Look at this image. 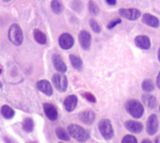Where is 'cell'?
Here are the masks:
<instances>
[{
  "mask_svg": "<svg viewBox=\"0 0 160 143\" xmlns=\"http://www.w3.org/2000/svg\"><path fill=\"white\" fill-rule=\"evenodd\" d=\"M34 38L35 40L38 43V44H41V45H44L47 41V38H46V36L44 33H42L40 30L38 29H36L34 30Z\"/></svg>",
  "mask_w": 160,
  "mask_h": 143,
  "instance_id": "obj_20",
  "label": "cell"
},
{
  "mask_svg": "<svg viewBox=\"0 0 160 143\" xmlns=\"http://www.w3.org/2000/svg\"><path fill=\"white\" fill-rule=\"evenodd\" d=\"M88 8H89V11L92 13V14H95V15H97L98 13V11H99V9H98V7L97 6V4L93 1V0H91V1H89V4H88Z\"/></svg>",
  "mask_w": 160,
  "mask_h": 143,
  "instance_id": "obj_26",
  "label": "cell"
},
{
  "mask_svg": "<svg viewBox=\"0 0 160 143\" xmlns=\"http://www.w3.org/2000/svg\"><path fill=\"white\" fill-rule=\"evenodd\" d=\"M78 104V97L74 95H70L68 96H67L64 100V107L65 110L68 112L73 111Z\"/></svg>",
  "mask_w": 160,
  "mask_h": 143,
  "instance_id": "obj_14",
  "label": "cell"
},
{
  "mask_svg": "<svg viewBox=\"0 0 160 143\" xmlns=\"http://www.w3.org/2000/svg\"><path fill=\"white\" fill-rule=\"evenodd\" d=\"M157 85L158 87V89H160V72L158 75V78H157Z\"/></svg>",
  "mask_w": 160,
  "mask_h": 143,
  "instance_id": "obj_32",
  "label": "cell"
},
{
  "mask_svg": "<svg viewBox=\"0 0 160 143\" xmlns=\"http://www.w3.org/2000/svg\"><path fill=\"white\" fill-rule=\"evenodd\" d=\"M59 143H63V142H59Z\"/></svg>",
  "mask_w": 160,
  "mask_h": 143,
  "instance_id": "obj_39",
  "label": "cell"
},
{
  "mask_svg": "<svg viewBox=\"0 0 160 143\" xmlns=\"http://www.w3.org/2000/svg\"><path fill=\"white\" fill-rule=\"evenodd\" d=\"M8 39L15 46H20L23 41V35L19 24L14 23L8 30Z\"/></svg>",
  "mask_w": 160,
  "mask_h": 143,
  "instance_id": "obj_3",
  "label": "cell"
},
{
  "mask_svg": "<svg viewBox=\"0 0 160 143\" xmlns=\"http://www.w3.org/2000/svg\"><path fill=\"white\" fill-rule=\"evenodd\" d=\"M142 90L145 92V93H151L154 91L155 89V84L153 82L152 80L150 79H147V80H144L142 83Z\"/></svg>",
  "mask_w": 160,
  "mask_h": 143,
  "instance_id": "obj_21",
  "label": "cell"
},
{
  "mask_svg": "<svg viewBox=\"0 0 160 143\" xmlns=\"http://www.w3.org/2000/svg\"><path fill=\"white\" fill-rule=\"evenodd\" d=\"M44 112L47 116V118L50 121H56L58 118V111L57 109L51 103H45L43 105Z\"/></svg>",
  "mask_w": 160,
  "mask_h": 143,
  "instance_id": "obj_10",
  "label": "cell"
},
{
  "mask_svg": "<svg viewBox=\"0 0 160 143\" xmlns=\"http://www.w3.org/2000/svg\"><path fill=\"white\" fill-rule=\"evenodd\" d=\"M125 127L131 133H135V134H140L142 129H143V126L142 123L138 122V121H134V120H128L125 123Z\"/></svg>",
  "mask_w": 160,
  "mask_h": 143,
  "instance_id": "obj_11",
  "label": "cell"
},
{
  "mask_svg": "<svg viewBox=\"0 0 160 143\" xmlns=\"http://www.w3.org/2000/svg\"><path fill=\"white\" fill-rule=\"evenodd\" d=\"M121 143H138L137 139L132 135H127L123 138Z\"/></svg>",
  "mask_w": 160,
  "mask_h": 143,
  "instance_id": "obj_29",
  "label": "cell"
},
{
  "mask_svg": "<svg viewBox=\"0 0 160 143\" xmlns=\"http://www.w3.org/2000/svg\"><path fill=\"white\" fill-rule=\"evenodd\" d=\"M82 95L89 102H91V103H97V99H96V97H95V96L93 94H91L89 92H85V93H82Z\"/></svg>",
  "mask_w": 160,
  "mask_h": 143,
  "instance_id": "obj_28",
  "label": "cell"
},
{
  "mask_svg": "<svg viewBox=\"0 0 160 143\" xmlns=\"http://www.w3.org/2000/svg\"><path fill=\"white\" fill-rule=\"evenodd\" d=\"M98 129H99L101 136L106 141H110L111 139H112V137L114 135V131H113L112 123L109 119L100 120L98 123Z\"/></svg>",
  "mask_w": 160,
  "mask_h": 143,
  "instance_id": "obj_4",
  "label": "cell"
},
{
  "mask_svg": "<svg viewBox=\"0 0 160 143\" xmlns=\"http://www.w3.org/2000/svg\"><path fill=\"white\" fill-rule=\"evenodd\" d=\"M121 22V20L120 19H114V20H112V21H111L110 22H109V24H108V28L109 29H112V28H113L114 26H116L117 24H119Z\"/></svg>",
  "mask_w": 160,
  "mask_h": 143,
  "instance_id": "obj_30",
  "label": "cell"
},
{
  "mask_svg": "<svg viewBox=\"0 0 160 143\" xmlns=\"http://www.w3.org/2000/svg\"><path fill=\"white\" fill-rule=\"evenodd\" d=\"M79 42H80L81 47L83 50H85V51L89 50L91 47V42H92V37H91L90 33L85 30L81 31L79 34Z\"/></svg>",
  "mask_w": 160,
  "mask_h": 143,
  "instance_id": "obj_9",
  "label": "cell"
},
{
  "mask_svg": "<svg viewBox=\"0 0 160 143\" xmlns=\"http://www.w3.org/2000/svg\"><path fill=\"white\" fill-rule=\"evenodd\" d=\"M55 133H56V136H57V138H58L59 140L65 141H69V135H68V133H67V132L65 131V129L59 127V128L56 129Z\"/></svg>",
  "mask_w": 160,
  "mask_h": 143,
  "instance_id": "obj_25",
  "label": "cell"
},
{
  "mask_svg": "<svg viewBox=\"0 0 160 143\" xmlns=\"http://www.w3.org/2000/svg\"><path fill=\"white\" fill-rule=\"evenodd\" d=\"M37 88L38 89V91H40L41 93H43L44 95L51 96L53 94V90L52 87V84L46 81V80H41L37 83Z\"/></svg>",
  "mask_w": 160,
  "mask_h": 143,
  "instance_id": "obj_13",
  "label": "cell"
},
{
  "mask_svg": "<svg viewBox=\"0 0 160 143\" xmlns=\"http://www.w3.org/2000/svg\"><path fill=\"white\" fill-rule=\"evenodd\" d=\"M126 110H127L128 113L130 114V116H132L133 118H136V119L142 118V116L144 113L143 105L136 99L128 100L126 103Z\"/></svg>",
  "mask_w": 160,
  "mask_h": 143,
  "instance_id": "obj_2",
  "label": "cell"
},
{
  "mask_svg": "<svg viewBox=\"0 0 160 143\" xmlns=\"http://www.w3.org/2000/svg\"><path fill=\"white\" fill-rule=\"evenodd\" d=\"M52 63H53V66H54V68L59 72V73H65L67 71V65L65 64V62L63 61L62 57L57 54V53H54L52 55Z\"/></svg>",
  "mask_w": 160,
  "mask_h": 143,
  "instance_id": "obj_15",
  "label": "cell"
},
{
  "mask_svg": "<svg viewBox=\"0 0 160 143\" xmlns=\"http://www.w3.org/2000/svg\"><path fill=\"white\" fill-rule=\"evenodd\" d=\"M142 101L143 103L149 108V109H155L158 105V101H157V98L150 95V94H145L142 96Z\"/></svg>",
  "mask_w": 160,
  "mask_h": 143,
  "instance_id": "obj_18",
  "label": "cell"
},
{
  "mask_svg": "<svg viewBox=\"0 0 160 143\" xmlns=\"http://www.w3.org/2000/svg\"><path fill=\"white\" fill-rule=\"evenodd\" d=\"M158 59H159V61H160V49L158 50Z\"/></svg>",
  "mask_w": 160,
  "mask_h": 143,
  "instance_id": "obj_35",
  "label": "cell"
},
{
  "mask_svg": "<svg viewBox=\"0 0 160 143\" xmlns=\"http://www.w3.org/2000/svg\"><path fill=\"white\" fill-rule=\"evenodd\" d=\"M68 133L70 137H72L74 140L84 142L89 139V133L87 130H85L81 126H78L76 124H71L68 127Z\"/></svg>",
  "mask_w": 160,
  "mask_h": 143,
  "instance_id": "obj_1",
  "label": "cell"
},
{
  "mask_svg": "<svg viewBox=\"0 0 160 143\" xmlns=\"http://www.w3.org/2000/svg\"><path fill=\"white\" fill-rule=\"evenodd\" d=\"M51 7H52V9L54 13L56 14H60L63 10V6H62V3L59 1V0H52V3H51Z\"/></svg>",
  "mask_w": 160,
  "mask_h": 143,
  "instance_id": "obj_24",
  "label": "cell"
},
{
  "mask_svg": "<svg viewBox=\"0 0 160 143\" xmlns=\"http://www.w3.org/2000/svg\"><path fill=\"white\" fill-rule=\"evenodd\" d=\"M158 116L156 114H152V115H150V117L147 120L146 131H147L148 135L153 136L158 132Z\"/></svg>",
  "mask_w": 160,
  "mask_h": 143,
  "instance_id": "obj_7",
  "label": "cell"
},
{
  "mask_svg": "<svg viewBox=\"0 0 160 143\" xmlns=\"http://www.w3.org/2000/svg\"><path fill=\"white\" fill-rule=\"evenodd\" d=\"M119 14L128 20L135 21L140 18L141 11L137 8H120Z\"/></svg>",
  "mask_w": 160,
  "mask_h": 143,
  "instance_id": "obj_8",
  "label": "cell"
},
{
  "mask_svg": "<svg viewBox=\"0 0 160 143\" xmlns=\"http://www.w3.org/2000/svg\"><path fill=\"white\" fill-rule=\"evenodd\" d=\"M69 60H70V63L72 65V67L77 69V70H81L82 68V61L80 57L74 55V54H70L69 55Z\"/></svg>",
  "mask_w": 160,
  "mask_h": 143,
  "instance_id": "obj_19",
  "label": "cell"
},
{
  "mask_svg": "<svg viewBox=\"0 0 160 143\" xmlns=\"http://www.w3.org/2000/svg\"><path fill=\"white\" fill-rule=\"evenodd\" d=\"M135 43L140 49H142V50H148L151 47L150 38L144 35H140V36L136 37H135Z\"/></svg>",
  "mask_w": 160,
  "mask_h": 143,
  "instance_id": "obj_16",
  "label": "cell"
},
{
  "mask_svg": "<svg viewBox=\"0 0 160 143\" xmlns=\"http://www.w3.org/2000/svg\"><path fill=\"white\" fill-rule=\"evenodd\" d=\"M0 73H1V70H0Z\"/></svg>",
  "mask_w": 160,
  "mask_h": 143,
  "instance_id": "obj_38",
  "label": "cell"
},
{
  "mask_svg": "<svg viewBox=\"0 0 160 143\" xmlns=\"http://www.w3.org/2000/svg\"><path fill=\"white\" fill-rule=\"evenodd\" d=\"M1 114H2L3 117H5L6 119H11V118L14 116L15 112H14V111H13L10 107H8V106H7V105H4V106H2V108H1Z\"/></svg>",
  "mask_w": 160,
  "mask_h": 143,
  "instance_id": "obj_22",
  "label": "cell"
},
{
  "mask_svg": "<svg viewBox=\"0 0 160 143\" xmlns=\"http://www.w3.org/2000/svg\"><path fill=\"white\" fill-rule=\"evenodd\" d=\"M52 81L54 87L56 88V90L59 92L63 93L68 88V79L62 73H55L52 78Z\"/></svg>",
  "mask_w": 160,
  "mask_h": 143,
  "instance_id": "obj_5",
  "label": "cell"
},
{
  "mask_svg": "<svg viewBox=\"0 0 160 143\" xmlns=\"http://www.w3.org/2000/svg\"><path fill=\"white\" fill-rule=\"evenodd\" d=\"M159 111H160V107H159Z\"/></svg>",
  "mask_w": 160,
  "mask_h": 143,
  "instance_id": "obj_37",
  "label": "cell"
},
{
  "mask_svg": "<svg viewBox=\"0 0 160 143\" xmlns=\"http://www.w3.org/2000/svg\"><path fill=\"white\" fill-rule=\"evenodd\" d=\"M142 22H143L144 23H146L147 25L151 26V27L157 28V27L159 26V20H158L156 16L151 15V14H149V13L143 14V16H142Z\"/></svg>",
  "mask_w": 160,
  "mask_h": 143,
  "instance_id": "obj_17",
  "label": "cell"
},
{
  "mask_svg": "<svg viewBox=\"0 0 160 143\" xmlns=\"http://www.w3.org/2000/svg\"><path fill=\"white\" fill-rule=\"evenodd\" d=\"M89 23H90V26H91V28L93 29V31H94V32H96V33H100V31H101V27H100V25L97 22V21H95V20L91 19V20H90V22H89Z\"/></svg>",
  "mask_w": 160,
  "mask_h": 143,
  "instance_id": "obj_27",
  "label": "cell"
},
{
  "mask_svg": "<svg viewBox=\"0 0 160 143\" xmlns=\"http://www.w3.org/2000/svg\"><path fill=\"white\" fill-rule=\"evenodd\" d=\"M142 143H153V142H152V141H151L150 140H143V141H142Z\"/></svg>",
  "mask_w": 160,
  "mask_h": 143,
  "instance_id": "obj_34",
  "label": "cell"
},
{
  "mask_svg": "<svg viewBox=\"0 0 160 143\" xmlns=\"http://www.w3.org/2000/svg\"><path fill=\"white\" fill-rule=\"evenodd\" d=\"M106 3H108L109 5L112 6V5L116 4V0H106Z\"/></svg>",
  "mask_w": 160,
  "mask_h": 143,
  "instance_id": "obj_31",
  "label": "cell"
},
{
  "mask_svg": "<svg viewBox=\"0 0 160 143\" xmlns=\"http://www.w3.org/2000/svg\"><path fill=\"white\" fill-rule=\"evenodd\" d=\"M58 42H59V46L63 50H69L74 45V38L70 34L64 33L59 37Z\"/></svg>",
  "mask_w": 160,
  "mask_h": 143,
  "instance_id": "obj_6",
  "label": "cell"
},
{
  "mask_svg": "<svg viewBox=\"0 0 160 143\" xmlns=\"http://www.w3.org/2000/svg\"><path fill=\"white\" fill-rule=\"evenodd\" d=\"M34 121L31 119V118H25L24 119V121H23V123H22V129L25 131V132H27V133H30V132H32L33 131V129H34Z\"/></svg>",
  "mask_w": 160,
  "mask_h": 143,
  "instance_id": "obj_23",
  "label": "cell"
},
{
  "mask_svg": "<svg viewBox=\"0 0 160 143\" xmlns=\"http://www.w3.org/2000/svg\"><path fill=\"white\" fill-rule=\"evenodd\" d=\"M79 119L85 125H92L96 120V113L93 111H84L79 113Z\"/></svg>",
  "mask_w": 160,
  "mask_h": 143,
  "instance_id": "obj_12",
  "label": "cell"
},
{
  "mask_svg": "<svg viewBox=\"0 0 160 143\" xmlns=\"http://www.w3.org/2000/svg\"><path fill=\"white\" fill-rule=\"evenodd\" d=\"M4 2H8V1H10V0H3Z\"/></svg>",
  "mask_w": 160,
  "mask_h": 143,
  "instance_id": "obj_36",
  "label": "cell"
},
{
  "mask_svg": "<svg viewBox=\"0 0 160 143\" xmlns=\"http://www.w3.org/2000/svg\"><path fill=\"white\" fill-rule=\"evenodd\" d=\"M155 143H160V136L157 137L156 140H155Z\"/></svg>",
  "mask_w": 160,
  "mask_h": 143,
  "instance_id": "obj_33",
  "label": "cell"
}]
</instances>
